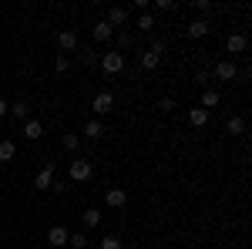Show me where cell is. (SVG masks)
Instances as JSON below:
<instances>
[{
  "mask_svg": "<svg viewBox=\"0 0 252 249\" xmlns=\"http://www.w3.org/2000/svg\"><path fill=\"white\" fill-rule=\"evenodd\" d=\"M158 64H161V58H158L155 51H145V54H141V68H145V71H155Z\"/></svg>",
  "mask_w": 252,
  "mask_h": 249,
  "instance_id": "obj_21",
  "label": "cell"
},
{
  "mask_svg": "<svg viewBox=\"0 0 252 249\" xmlns=\"http://www.w3.org/2000/svg\"><path fill=\"white\" fill-rule=\"evenodd\" d=\"M61 145H64V148H67V152H78V145H81V135H64V138H61Z\"/></svg>",
  "mask_w": 252,
  "mask_h": 249,
  "instance_id": "obj_24",
  "label": "cell"
},
{
  "mask_svg": "<svg viewBox=\"0 0 252 249\" xmlns=\"http://www.w3.org/2000/svg\"><path fill=\"white\" fill-rule=\"evenodd\" d=\"M67 236H71V232L64 229V226H51V229H47V246H54V249L67 246Z\"/></svg>",
  "mask_w": 252,
  "mask_h": 249,
  "instance_id": "obj_8",
  "label": "cell"
},
{
  "mask_svg": "<svg viewBox=\"0 0 252 249\" xmlns=\"http://www.w3.org/2000/svg\"><path fill=\"white\" fill-rule=\"evenodd\" d=\"M148 51H155L158 58H161V54H165V44H161V40H152V47H148Z\"/></svg>",
  "mask_w": 252,
  "mask_h": 249,
  "instance_id": "obj_31",
  "label": "cell"
},
{
  "mask_svg": "<svg viewBox=\"0 0 252 249\" xmlns=\"http://www.w3.org/2000/svg\"><path fill=\"white\" fill-rule=\"evenodd\" d=\"M121 246H125V243H121L118 236H104V239L97 243V249H121Z\"/></svg>",
  "mask_w": 252,
  "mask_h": 249,
  "instance_id": "obj_26",
  "label": "cell"
},
{
  "mask_svg": "<svg viewBox=\"0 0 252 249\" xmlns=\"http://www.w3.org/2000/svg\"><path fill=\"white\" fill-rule=\"evenodd\" d=\"M67 246H71V249H88L91 243H88L84 232H71V236H67Z\"/></svg>",
  "mask_w": 252,
  "mask_h": 249,
  "instance_id": "obj_22",
  "label": "cell"
},
{
  "mask_svg": "<svg viewBox=\"0 0 252 249\" xmlns=\"http://www.w3.org/2000/svg\"><path fill=\"white\" fill-rule=\"evenodd\" d=\"M225 132H229V135H246V118L232 115L229 121H225Z\"/></svg>",
  "mask_w": 252,
  "mask_h": 249,
  "instance_id": "obj_18",
  "label": "cell"
},
{
  "mask_svg": "<svg viewBox=\"0 0 252 249\" xmlns=\"http://www.w3.org/2000/svg\"><path fill=\"white\" fill-rule=\"evenodd\" d=\"M118 47H121V51L131 47V37H128V34H118Z\"/></svg>",
  "mask_w": 252,
  "mask_h": 249,
  "instance_id": "obj_30",
  "label": "cell"
},
{
  "mask_svg": "<svg viewBox=\"0 0 252 249\" xmlns=\"http://www.w3.org/2000/svg\"><path fill=\"white\" fill-rule=\"evenodd\" d=\"M54 185V162H47L44 169H40L37 175H34V189H40V192H47Z\"/></svg>",
  "mask_w": 252,
  "mask_h": 249,
  "instance_id": "obj_4",
  "label": "cell"
},
{
  "mask_svg": "<svg viewBox=\"0 0 252 249\" xmlns=\"http://www.w3.org/2000/svg\"><path fill=\"white\" fill-rule=\"evenodd\" d=\"M185 34H189L192 40H202L205 34H209V20H202V17H198V20H192V24L185 27Z\"/></svg>",
  "mask_w": 252,
  "mask_h": 249,
  "instance_id": "obj_11",
  "label": "cell"
},
{
  "mask_svg": "<svg viewBox=\"0 0 252 249\" xmlns=\"http://www.w3.org/2000/svg\"><path fill=\"white\" fill-rule=\"evenodd\" d=\"M91 172H94V165H91L88 158H74V162H71V182H88Z\"/></svg>",
  "mask_w": 252,
  "mask_h": 249,
  "instance_id": "obj_2",
  "label": "cell"
},
{
  "mask_svg": "<svg viewBox=\"0 0 252 249\" xmlns=\"http://www.w3.org/2000/svg\"><path fill=\"white\" fill-rule=\"evenodd\" d=\"M101 71H104V74H121V71H125V54H121V51L101 54Z\"/></svg>",
  "mask_w": 252,
  "mask_h": 249,
  "instance_id": "obj_1",
  "label": "cell"
},
{
  "mask_svg": "<svg viewBox=\"0 0 252 249\" xmlns=\"http://www.w3.org/2000/svg\"><path fill=\"white\" fill-rule=\"evenodd\" d=\"M108 24H111V31H115V27H125V24H128V7H121V3L108 7Z\"/></svg>",
  "mask_w": 252,
  "mask_h": 249,
  "instance_id": "obj_6",
  "label": "cell"
},
{
  "mask_svg": "<svg viewBox=\"0 0 252 249\" xmlns=\"http://www.w3.org/2000/svg\"><path fill=\"white\" fill-rule=\"evenodd\" d=\"M158 108H161L165 115H168V111H175V98H172V95H165L161 101H158Z\"/></svg>",
  "mask_w": 252,
  "mask_h": 249,
  "instance_id": "obj_27",
  "label": "cell"
},
{
  "mask_svg": "<svg viewBox=\"0 0 252 249\" xmlns=\"http://www.w3.org/2000/svg\"><path fill=\"white\" fill-rule=\"evenodd\" d=\"M7 115L14 118V121H27V118H31V105H27V101H14Z\"/></svg>",
  "mask_w": 252,
  "mask_h": 249,
  "instance_id": "obj_15",
  "label": "cell"
},
{
  "mask_svg": "<svg viewBox=\"0 0 252 249\" xmlns=\"http://www.w3.org/2000/svg\"><path fill=\"white\" fill-rule=\"evenodd\" d=\"M104 202H108L111 209H121V206L128 202V192H125V189H108V195H104Z\"/></svg>",
  "mask_w": 252,
  "mask_h": 249,
  "instance_id": "obj_14",
  "label": "cell"
},
{
  "mask_svg": "<svg viewBox=\"0 0 252 249\" xmlns=\"http://www.w3.org/2000/svg\"><path fill=\"white\" fill-rule=\"evenodd\" d=\"M215 77H219V81H225V84H232L235 77H239L235 61H219V64H215Z\"/></svg>",
  "mask_w": 252,
  "mask_h": 249,
  "instance_id": "obj_5",
  "label": "cell"
},
{
  "mask_svg": "<svg viewBox=\"0 0 252 249\" xmlns=\"http://www.w3.org/2000/svg\"><path fill=\"white\" fill-rule=\"evenodd\" d=\"M40 135H44V121H40V118H27V121H24V138H27V142H37Z\"/></svg>",
  "mask_w": 252,
  "mask_h": 249,
  "instance_id": "obj_10",
  "label": "cell"
},
{
  "mask_svg": "<svg viewBox=\"0 0 252 249\" xmlns=\"http://www.w3.org/2000/svg\"><path fill=\"white\" fill-rule=\"evenodd\" d=\"M195 81H198V84H202V88H205V84H209V81H212V74H209V71H198V74H195Z\"/></svg>",
  "mask_w": 252,
  "mask_h": 249,
  "instance_id": "obj_29",
  "label": "cell"
},
{
  "mask_svg": "<svg viewBox=\"0 0 252 249\" xmlns=\"http://www.w3.org/2000/svg\"><path fill=\"white\" fill-rule=\"evenodd\" d=\"M101 219H104V215H101V209H94V206L81 212V222H84V229H97V226H101Z\"/></svg>",
  "mask_w": 252,
  "mask_h": 249,
  "instance_id": "obj_13",
  "label": "cell"
},
{
  "mask_svg": "<svg viewBox=\"0 0 252 249\" xmlns=\"http://www.w3.org/2000/svg\"><path fill=\"white\" fill-rule=\"evenodd\" d=\"M14 155H17V145L10 138H3L0 142V162H14Z\"/></svg>",
  "mask_w": 252,
  "mask_h": 249,
  "instance_id": "obj_20",
  "label": "cell"
},
{
  "mask_svg": "<svg viewBox=\"0 0 252 249\" xmlns=\"http://www.w3.org/2000/svg\"><path fill=\"white\" fill-rule=\"evenodd\" d=\"M219 101H222V98H219V91H212V88H205V91H202V105H198V108L212 111V108L219 105Z\"/></svg>",
  "mask_w": 252,
  "mask_h": 249,
  "instance_id": "obj_19",
  "label": "cell"
},
{
  "mask_svg": "<svg viewBox=\"0 0 252 249\" xmlns=\"http://www.w3.org/2000/svg\"><path fill=\"white\" fill-rule=\"evenodd\" d=\"M189 125H192V128H205V125H209V111H205V108H192V111H189Z\"/></svg>",
  "mask_w": 252,
  "mask_h": 249,
  "instance_id": "obj_16",
  "label": "cell"
},
{
  "mask_svg": "<svg viewBox=\"0 0 252 249\" xmlns=\"http://www.w3.org/2000/svg\"><path fill=\"white\" fill-rule=\"evenodd\" d=\"M138 31L152 34V31H155V17H152V14H141V17H138Z\"/></svg>",
  "mask_w": 252,
  "mask_h": 249,
  "instance_id": "obj_25",
  "label": "cell"
},
{
  "mask_svg": "<svg viewBox=\"0 0 252 249\" xmlns=\"http://www.w3.org/2000/svg\"><path fill=\"white\" fill-rule=\"evenodd\" d=\"M58 47H61V54L74 51V47H78V34H74V31H61L58 34Z\"/></svg>",
  "mask_w": 252,
  "mask_h": 249,
  "instance_id": "obj_12",
  "label": "cell"
},
{
  "mask_svg": "<svg viewBox=\"0 0 252 249\" xmlns=\"http://www.w3.org/2000/svg\"><path fill=\"white\" fill-rule=\"evenodd\" d=\"M84 135H88L91 142H97V138H104V125H101L97 118H91V121L84 125Z\"/></svg>",
  "mask_w": 252,
  "mask_h": 249,
  "instance_id": "obj_17",
  "label": "cell"
},
{
  "mask_svg": "<svg viewBox=\"0 0 252 249\" xmlns=\"http://www.w3.org/2000/svg\"><path fill=\"white\" fill-rule=\"evenodd\" d=\"M91 108H94V115H97V118L108 115V111L115 108V95H111V91H97L94 101H91Z\"/></svg>",
  "mask_w": 252,
  "mask_h": 249,
  "instance_id": "obj_3",
  "label": "cell"
},
{
  "mask_svg": "<svg viewBox=\"0 0 252 249\" xmlns=\"http://www.w3.org/2000/svg\"><path fill=\"white\" fill-rule=\"evenodd\" d=\"M91 37H94L97 44H108V40L115 37V31H111V24H108V20H97L94 27H91Z\"/></svg>",
  "mask_w": 252,
  "mask_h": 249,
  "instance_id": "obj_9",
  "label": "cell"
},
{
  "mask_svg": "<svg viewBox=\"0 0 252 249\" xmlns=\"http://www.w3.org/2000/svg\"><path fill=\"white\" fill-rule=\"evenodd\" d=\"M246 47H249V37H246V34H239V31L225 37V51H229V54H242Z\"/></svg>",
  "mask_w": 252,
  "mask_h": 249,
  "instance_id": "obj_7",
  "label": "cell"
},
{
  "mask_svg": "<svg viewBox=\"0 0 252 249\" xmlns=\"http://www.w3.org/2000/svg\"><path fill=\"white\" fill-rule=\"evenodd\" d=\"M7 111H10V105H7V101H3V98H0V118L7 115Z\"/></svg>",
  "mask_w": 252,
  "mask_h": 249,
  "instance_id": "obj_32",
  "label": "cell"
},
{
  "mask_svg": "<svg viewBox=\"0 0 252 249\" xmlns=\"http://www.w3.org/2000/svg\"><path fill=\"white\" fill-rule=\"evenodd\" d=\"M54 71H58V74H67V71H71V58H67V54H58V58H54Z\"/></svg>",
  "mask_w": 252,
  "mask_h": 249,
  "instance_id": "obj_23",
  "label": "cell"
},
{
  "mask_svg": "<svg viewBox=\"0 0 252 249\" xmlns=\"http://www.w3.org/2000/svg\"><path fill=\"white\" fill-rule=\"evenodd\" d=\"M195 10H198V14H209V10H212V0H195Z\"/></svg>",
  "mask_w": 252,
  "mask_h": 249,
  "instance_id": "obj_28",
  "label": "cell"
}]
</instances>
